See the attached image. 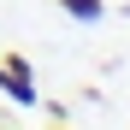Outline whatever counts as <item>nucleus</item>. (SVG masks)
<instances>
[{
  "instance_id": "nucleus-2",
  "label": "nucleus",
  "mask_w": 130,
  "mask_h": 130,
  "mask_svg": "<svg viewBox=\"0 0 130 130\" xmlns=\"http://www.w3.org/2000/svg\"><path fill=\"white\" fill-rule=\"evenodd\" d=\"M53 6H65V12H71V18H83V24H101V0H53Z\"/></svg>"
},
{
  "instance_id": "nucleus-1",
  "label": "nucleus",
  "mask_w": 130,
  "mask_h": 130,
  "mask_svg": "<svg viewBox=\"0 0 130 130\" xmlns=\"http://www.w3.org/2000/svg\"><path fill=\"white\" fill-rule=\"evenodd\" d=\"M0 89H6L18 106H36V83H30V65H24V53H6V59H0Z\"/></svg>"
}]
</instances>
